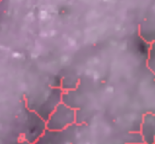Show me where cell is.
<instances>
[{"label":"cell","mask_w":155,"mask_h":144,"mask_svg":"<svg viewBox=\"0 0 155 144\" xmlns=\"http://www.w3.org/2000/svg\"><path fill=\"white\" fill-rule=\"evenodd\" d=\"M24 129L25 130L23 132V136L21 138H24L34 144L46 133V121L39 116L36 112L30 110L29 115L26 117L25 121Z\"/></svg>","instance_id":"7a4b0ae2"},{"label":"cell","mask_w":155,"mask_h":144,"mask_svg":"<svg viewBox=\"0 0 155 144\" xmlns=\"http://www.w3.org/2000/svg\"><path fill=\"white\" fill-rule=\"evenodd\" d=\"M15 144H32V143L28 141V140H25V139H24V138H20Z\"/></svg>","instance_id":"277c9868"},{"label":"cell","mask_w":155,"mask_h":144,"mask_svg":"<svg viewBox=\"0 0 155 144\" xmlns=\"http://www.w3.org/2000/svg\"><path fill=\"white\" fill-rule=\"evenodd\" d=\"M75 120L76 112L74 109L64 102H61L46 121L47 130L54 133L64 132L69 126H73Z\"/></svg>","instance_id":"6da1fadb"},{"label":"cell","mask_w":155,"mask_h":144,"mask_svg":"<svg viewBox=\"0 0 155 144\" xmlns=\"http://www.w3.org/2000/svg\"><path fill=\"white\" fill-rule=\"evenodd\" d=\"M141 138L147 144H155V115L147 113L141 124Z\"/></svg>","instance_id":"3957f363"}]
</instances>
